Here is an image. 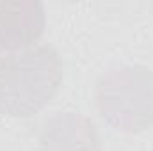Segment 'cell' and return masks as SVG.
Here are the masks:
<instances>
[{
	"label": "cell",
	"mask_w": 153,
	"mask_h": 151,
	"mask_svg": "<svg viewBox=\"0 0 153 151\" xmlns=\"http://www.w3.org/2000/svg\"><path fill=\"white\" fill-rule=\"evenodd\" d=\"M39 151H102L94 123L78 112H59L41 128Z\"/></svg>",
	"instance_id": "obj_3"
},
{
	"label": "cell",
	"mask_w": 153,
	"mask_h": 151,
	"mask_svg": "<svg viewBox=\"0 0 153 151\" xmlns=\"http://www.w3.org/2000/svg\"><path fill=\"white\" fill-rule=\"evenodd\" d=\"M96 107L119 132L137 133L153 126V71L144 66L109 70L96 84Z\"/></svg>",
	"instance_id": "obj_2"
},
{
	"label": "cell",
	"mask_w": 153,
	"mask_h": 151,
	"mask_svg": "<svg viewBox=\"0 0 153 151\" xmlns=\"http://www.w3.org/2000/svg\"><path fill=\"white\" fill-rule=\"evenodd\" d=\"M62 84V61L52 44H38L0 59V114L30 117Z\"/></svg>",
	"instance_id": "obj_1"
},
{
	"label": "cell",
	"mask_w": 153,
	"mask_h": 151,
	"mask_svg": "<svg viewBox=\"0 0 153 151\" xmlns=\"http://www.w3.org/2000/svg\"><path fill=\"white\" fill-rule=\"evenodd\" d=\"M45 30V7L34 0H0V50H20Z\"/></svg>",
	"instance_id": "obj_4"
}]
</instances>
